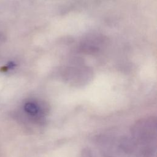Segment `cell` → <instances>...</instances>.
I'll return each instance as SVG.
<instances>
[{"instance_id": "cell-1", "label": "cell", "mask_w": 157, "mask_h": 157, "mask_svg": "<svg viewBox=\"0 0 157 157\" xmlns=\"http://www.w3.org/2000/svg\"><path fill=\"white\" fill-rule=\"evenodd\" d=\"M133 134L142 143L147 142L156 137V122L152 119L142 120L134 128Z\"/></svg>"}, {"instance_id": "cell-2", "label": "cell", "mask_w": 157, "mask_h": 157, "mask_svg": "<svg viewBox=\"0 0 157 157\" xmlns=\"http://www.w3.org/2000/svg\"><path fill=\"white\" fill-rule=\"evenodd\" d=\"M26 112L32 116H36L39 113L40 109L37 104L34 102H28L25 105Z\"/></svg>"}, {"instance_id": "cell-3", "label": "cell", "mask_w": 157, "mask_h": 157, "mask_svg": "<svg viewBox=\"0 0 157 157\" xmlns=\"http://www.w3.org/2000/svg\"><path fill=\"white\" fill-rule=\"evenodd\" d=\"M15 66V64L13 63V62H10V63H9V64H7V68H9V69H11V68H12V67H13Z\"/></svg>"}]
</instances>
